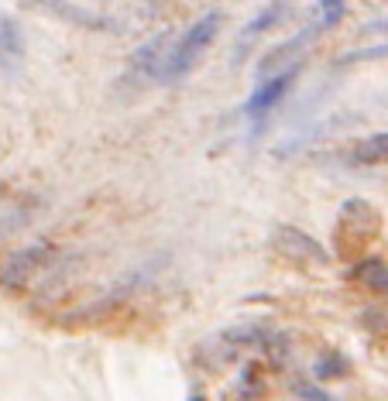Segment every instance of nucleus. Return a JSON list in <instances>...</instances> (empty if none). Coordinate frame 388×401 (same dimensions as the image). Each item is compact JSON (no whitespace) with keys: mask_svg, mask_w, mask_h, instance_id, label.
Masks as SVG:
<instances>
[{"mask_svg":"<svg viewBox=\"0 0 388 401\" xmlns=\"http://www.w3.org/2000/svg\"><path fill=\"white\" fill-rule=\"evenodd\" d=\"M282 18H285V4H282V0H278V4H272V7H265V11H261V14L251 21V24H244V28H241V45H251L258 35H265V31H268V28H275V24H278Z\"/></svg>","mask_w":388,"mask_h":401,"instance_id":"0eeeda50","label":"nucleus"},{"mask_svg":"<svg viewBox=\"0 0 388 401\" xmlns=\"http://www.w3.org/2000/svg\"><path fill=\"white\" fill-rule=\"evenodd\" d=\"M275 250L285 257V261H292V264H316V267H323L330 257H327V250L320 247L313 237H306L303 230H292V227H278L275 230Z\"/></svg>","mask_w":388,"mask_h":401,"instance_id":"7ed1b4c3","label":"nucleus"},{"mask_svg":"<svg viewBox=\"0 0 388 401\" xmlns=\"http://www.w3.org/2000/svg\"><path fill=\"white\" fill-rule=\"evenodd\" d=\"M382 230V213L371 206L368 199H347L337 213V227H333V250L340 261H357L365 247L378 237Z\"/></svg>","mask_w":388,"mask_h":401,"instance_id":"f257e3e1","label":"nucleus"},{"mask_svg":"<svg viewBox=\"0 0 388 401\" xmlns=\"http://www.w3.org/2000/svg\"><path fill=\"white\" fill-rule=\"evenodd\" d=\"M165 41H169V35H155V38H148L141 48L135 52V69L137 73H155L162 69V62L169 58V52H165Z\"/></svg>","mask_w":388,"mask_h":401,"instance_id":"39448f33","label":"nucleus"},{"mask_svg":"<svg viewBox=\"0 0 388 401\" xmlns=\"http://www.w3.org/2000/svg\"><path fill=\"white\" fill-rule=\"evenodd\" d=\"M368 58H388V41L374 45V48H357V52H350V55L340 58V65H347V62H368Z\"/></svg>","mask_w":388,"mask_h":401,"instance_id":"1a4fd4ad","label":"nucleus"},{"mask_svg":"<svg viewBox=\"0 0 388 401\" xmlns=\"http://www.w3.org/2000/svg\"><path fill=\"white\" fill-rule=\"evenodd\" d=\"M354 278H357L365 288L385 292V288H388V267H385V261L368 257V261H357V267H354Z\"/></svg>","mask_w":388,"mask_h":401,"instance_id":"6e6552de","label":"nucleus"},{"mask_svg":"<svg viewBox=\"0 0 388 401\" xmlns=\"http://www.w3.org/2000/svg\"><path fill=\"white\" fill-rule=\"evenodd\" d=\"M292 76H295V73H292V69H285L282 76L268 79V82H261V86L254 90V96H251V100H248V110H251V114H265V110H272L275 103L282 100V93L289 90Z\"/></svg>","mask_w":388,"mask_h":401,"instance_id":"20e7f679","label":"nucleus"},{"mask_svg":"<svg viewBox=\"0 0 388 401\" xmlns=\"http://www.w3.org/2000/svg\"><path fill=\"white\" fill-rule=\"evenodd\" d=\"M357 35H361V38H371V35H388V18H378V21H371V24H365Z\"/></svg>","mask_w":388,"mask_h":401,"instance_id":"9d476101","label":"nucleus"},{"mask_svg":"<svg viewBox=\"0 0 388 401\" xmlns=\"http://www.w3.org/2000/svg\"><path fill=\"white\" fill-rule=\"evenodd\" d=\"M220 11H210V14H203V18L196 21L193 28L182 35V41L175 45L169 58L162 62V69H158V79H165V82H175V79H182L189 69H193L196 62L203 58V52L214 45L216 31H220Z\"/></svg>","mask_w":388,"mask_h":401,"instance_id":"f03ea898","label":"nucleus"},{"mask_svg":"<svg viewBox=\"0 0 388 401\" xmlns=\"http://www.w3.org/2000/svg\"><path fill=\"white\" fill-rule=\"evenodd\" d=\"M350 158L357 165H382L388 161V134H374V137H365L350 148Z\"/></svg>","mask_w":388,"mask_h":401,"instance_id":"423d86ee","label":"nucleus"}]
</instances>
